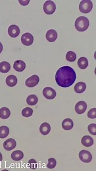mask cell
Instances as JSON below:
<instances>
[{"mask_svg": "<svg viewBox=\"0 0 96 171\" xmlns=\"http://www.w3.org/2000/svg\"><path fill=\"white\" fill-rule=\"evenodd\" d=\"M88 129L89 132L92 134V135H96V124H90L88 127Z\"/></svg>", "mask_w": 96, "mask_h": 171, "instance_id": "obj_28", "label": "cell"}, {"mask_svg": "<svg viewBox=\"0 0 96 171\" xmlns=\"http://www.w3.org/2000/svg\"><path fill=\"white\" fill-rule=\"evenodd\" d=\"M34 42V37L30 33H25L21 37V42L23 45L29 46L32 44Z\"/></svg>", "mask_w": 96, "mask_h": 171, "instance_id": "obj_7", "label": "cell"}, {"mask_svg": "<svg viewBox=\"0 0 96 171\" xmlns=\"http://www.w3.org/2000/svg\"><path fill=\"white\" fill-rule=\"evenodd\" d=\"M76 59V55L75 54V53H74L73 51H69L67 52L66 55V59L69 61V62H74Z\"/></svg>", "mask_w": 96, "mask_h": 171, "instance_id": "obj_25", "label": "cell"}, {"mask_svg": "<svg viewBox=\"0 0 96 171\" xmlns=\"http://www.w3.org/2000/svg\"><path fill=\"white\" fill-rule=\"evenodd\" d=\"M78 65L81 69H85L88 66V60L86 57H80L78 61Z\"/></svg>", "mask_w": 96, "mask_h": 171, "instance_id": "obj_22", "label": "cell"}, {"mask_svg": "<svg viewBox=\"0 0 96 171\" xmlns=\"http://www.w3.org/2000/svg\"><path fill=\"white\" fill-rule=\"evenodd\" d=\"M74 123L73 121L70 119H65L62 123V127L65 130H70L73 128Z\"/></svg>", "mask_w": 96, "mask_h": 171, "instance_id": "obj_15", "label": "cell"}, {"mask_svg": "<svg viewBox=\"0 0 96 171\" xmlns=\"http://www.w3.org/2000/svg\"><path fill=\"white\" fill-rule=\"evenodd\" d=\"M56 6L53 1H46L44 5V11L47 14H51L55 11Z\"/></svg>", "mask_w": 96, "mask_h": 171, "instance_id": "obj_4", "label": "cell"}, {"mask_svg": "<svg viewBox=\"0 0 96 171\" xmlns=\"http://www.w3.org/2000/svg\"><path fill=\"white\" fill-rule=\"evenodd\" d=\"M28 167L32 169H36L37 168V163L35 161V159H32L29 161H28Z\"/></svg>", "mask_w": 96, "mask_h": 171, "instance_id": "obj_29", "label": "cell"}, {"mask_svg": "<svg viewBox=\"0 0 96 171\" xmlns=\"http://www.w3.org/2000/svg\"><path fill=\"white\" fill-rule=\"evenodd\" d=\"M80 159L84 163H90L92 160V155L88 151L86 150H81L79 154Z\"/></svg>", "mask_w": 96, "mask_h": 171, "instance_id": "obj_5", "label": "cell"}, {"mask_svg": "<svg viewBox=\"0 0 96 171\" xmlns=\"http://www.w3.org/2000/svg\"><path fill=\"white\" fill-rule=\"evenodd\" d=\"M81 143L86 147H90L94 144V140L90 136H84L81 140Z\"/></svg>", "mask_w": 96, "mask_h": 171, "instance_id": "obj_14", "label": "cell"}, {"mask_svg": "<svg viewBox=\"0 0 96 171\" xmlns=\"http://www.w3.org/2000/svg\"><path fill=\"white\" fill-rule=\"evenodd\" d=\"M39 80H40L39 76L38 75H32V76L28 78V79H26L25 82V84L27 87H29V88L34 87L37 86L38 82H39Z\"/></svg>", "mask_w": 96, "mask_h": 171, "instance_id": "obj_8", "label": "cell"}, {"mask_svg": "<svg viewBox=\"0 0 96 171\" xmlns=\"http://www.w3.org/2000/svg\"><path fill=\"white\" fill-rule=\"evenodd\" d=\"M13 68H14V69H15L17 72H22L25 69L26 64L23 61L18 60L14 63Z\"/></svg>", "mask_w": 96, "mask_h": 171, "instance_id": "obj_13", "label": "cell"}, {"mask_svg": "<svg viewBox=\"0 0 96 171\" xmlns=\"http://www.w3.org/2000/svg\"><path fill=\"white\" fill-rule=\"evenodd\" d=\"M2 50H3V45H2V43L0 42V53H2Z\"/></svg>", "mask_w": 96, "mask_h": 171, "instance_id": "obj_32", "label": "cell"}, {"mask_svg": "<svg viewBox=\"0 0 96 171\" xmlns=\"http://www.w3.org/2000/svg\"><path fill=\"white\" fill-rule=\"evenodd\" d=\"M9 134V129L6 126L0 127V138H6Z\"/></svg>", "mask_w": 96, "mask_h": 171, "instance_id": "obj_24", "label": "cell"}, {"mask_svg": "<svg viewBox=\"0 0 96 171\" xmlns=\"http://www.w3.org/2000/svg\"><path fill=\"white\" fill-rule=\"evenodd\" d=\"M11 115V111L7 107H2L0 109V118L2 119H8Z\"/></svg>", "mask_w": 96, "mask_h": 171, "instance_id": "obj_19", "label": "cell"}, {"mask_svg": "<svg viewBox=\"0 0 96 171\" xmlns=\"http://www.w3.org/2000/svg\"><path fill=\"white\" fill-rule=\"evenodd\" d=\"M76 79V72L72 67L63 66L59 68L55 75L57 84L63 88H68L74 84Z\"/></svg>", "mask_w": 96, "mask_h": 171, "instance_id": "obj_1", "label": "cell"}, {"mask_svg": "<svg viewBox=\"0 0 96 171\" xmlns=\"http://www.w3.org/2000/svg\"><path fill=\"white\" fill-rule=\"evenodd\" d=\"M57 165L56 160L54 158H50L48 159V163L47 165V167L50 169H52L55 167Z\"/></svg>", "mask_w": 96, "mask_h": 171, "instance_id": "obj_27", "label": "cell"}, {"mask_svg": "<svg viewBox=\"0 0 96 171\" xmlns=\"http://www.w3.org/2000/svg\"><path fill=\"white\" fill-rule=\"evenodd\" d=\"M93 8V3L90 0H82L79 5V10L82 13H90Z\"/></svg>", "mask_w": 96, "mask_h": 171, "instance_id": "obj_3", "label": "cell"}, {"mask_svg": "<svg viewBox=\"0 0 96 171\" xmlns=\"http://www.w3.org/2000/svg\"><path fill=\"white\" fill-rule=\"evenodd\" d=\"M33 114V110L30 107H26L22 111V115L25 117H29Z\"/></svg>", "mask_w": 96, "mask_h": 171, "instance_id": "obj_26", "label": "cell"}, {"mask_svg": "<svg viewBox=\"0 0 96 171\" xmlns=\"http://www.w3.org/2000/svg\"><path fill=\"white\" fill-rule=\"evenodd\" d=\"M11 157L13 161H21L23 158L24 153L21 150L14 151L13 152L11 153Z\"/></svg>", "mask_w": 96, "mask_h": 171, "instance_id": "obj_18", "label": "cell"}, {"mask_svg": "<svg viewBox=\"0 0 96 171\" xmlns=\"http://www.w3.org/2000/svg\"><path fill=\"white\" fill-rule=\"evenodd\" d=\"M17 143L15 140L13 138H9L4 141L3 148L7 151H11L16 147Z\"/></svg>", "mask_w": 96, "mask_h": 171, "instance_id": "obj_10", "label": "cell"}, {"mask_svg": "<svg viewBox=\"0 0 96 171\" xmlns=\"http://www.w3.org/2000/svg\"><path fill=\"white\" fill-rule=\"evenodd\" d=\"M51 126L49 123H42L40 127V132L42 135H47L50 132Z\"/></svg>", "mask_w": 96, "mask_h": 171, "instance_id": "obj_16", "label": "cell"}, {"mask_svg": "<svg viewBox=\"0 0 96 171\" xmlns=\"http://www.w3.org/2000/svg\"><path fill=\"white\" fill-rule=\"evenodd\" d=\"M11 70V65L7 61H2L0 63V72L2 73H7Z\"/></svg>", "mask_w": 96, "mask_h": 171, "instance_id": "obj_21", "label": "cell"}, {"mask_svg": "<svg viewBox=\"0 0 96 171\" xmlns=\"http://www.w3.org/2000/svg\"><path fill=\"white\" fill-rule=\"evenodd\" d=\"M88 116L90 119H95L96 118V109H91L88 113Z\"/></svg>", "mask_w": 96, "mask_h": 171, "instance_id": "obj_30", "label": "cell"}, {"mask_svg": "<svg viewBox=\"0 0 96 171\" xmlns=\"http://www.w3.org/2000/svg\"><path fill=\"white\" fill-rule=\"evenodd\" d=\"M56 92L50 87H46L43 90V95L47 100H53L56 97Z\"/></svg>", "mask_w": 96, "mask_h": 171, "instance_id": "obj_6", "label": "cell"}, {"mask_svg": "<svg viewBox=\"0 0 96 171\" xmlns=\"http://www.w3.org/2000/svg\"><path fill=\"white\" fill-rule=\"evenodd\" d=\"M57 38V33L54 30V29H50L46 33V39L48 42H54Z\"/></svg>", "mask_w": 96, "mask_h": 171, "instance_id": "obj_12", "label": "cell"}, {"mask_svg": "<svg viewBox=\"0 0 96 171\" xmlns=\"http://www.w3.org/2000/svg\"><path fill=\"white\" fill-rule=\"evenodd\" d=\"M8 34L11 37L16 38L19 35V34H20V29H19V27L18 26L13 24V25H11L9 27Z\"/></svg>", "mask_w": 96, "mask_h": 171, "instance_id": "obj_11", "label": "cell"}, {"mask_svg": "<svg viewBox=\"0 0 96 171\" xmlns=\"http://www.w3.org/2000/svg\"><path fill=\"white\" fill-rule=\"evenodd\" d=\"M86 109H87V105H86V103L84 101H78L75 105V111L79 115L84 113V112L86 111Z\"/></svg>", "mask_w": 96, "mask_h": 171, "instance_id": "obj_9", "label": "cell"}, {"mask_svg": "<svg viewBox=\"0 0 96 171\" xmlns=\"http://www.w3.org/2000/svg\"><path fill=\"white\" fill-rule=\"evenodd\" d=\"M18 2L21 5H22V6H26V5H28L30 2L29 0H28V1H22V0H19Z\"/></svg>", "mask_w": 96, "mask_h": 171, "instance_id": "obj_31", "label": "cell"}, {"mask_svg": "<svg viewBox=\"0 0 96 171\" xmlns=\"http://www.w3.org/2000/svg\"><path fill=\"white\" fill-rule=\"evenodd\" d=\"M2 171H9V170H7V169H4V170H2Z\"/></svg>", "mask_w": 96, "mask_h": 171, "instance_id": "obj_34", "label": "cell"}, {"mask_svg": "<svg viewBox=\"0 0 96 171\" xmlns=\"http://www.w3.org/2000/svg\"><path fill=\"white\" fill-rule=\"evenodd\" d=\"M86 85L84 82H82L76 83V85L74 86V91L76 93H78V94L84 92L86 90Z\"/></svg>", "mask_w": 96, "mask_h": 171, "instance_id": "obj_20", "label": "cell"}, {"mask_svg": "<svg viewBox=\"0 0 96 171\" xmlns=\"http://www.w3.org/2000/svg\"><path fill=\"white\" fill-rule=\"evenodd\" d=\"M2 159H3V156H2V153L0 152V162H1V161H2Z\"/></svg>", "mask_w": 96, "mask_h": 171, "instance_id": "obj_33", "label": "cell"}, {"mask_svg": "<svg viewBox=\"0 0 96 171\" xmlns=\"http://www.w3.org/2000/svg\"><path fill=\"white\" fill-rule=\"evenodd\" d=\"M38 97L34 94H32V95L28 96L26 98V103L29 105H36L38 103Z\"/></svg>", "mask_w": 96, "mask_h": 171, "instance_id": "obj_23", "label": "cell"}, {"mask_svg": "<svg viewBox=\"0 0 96 171\" xmlns=\"http://www.w3.org/2000/svg\"><path fill=\"white\" fill-rule=\"evenodd\" d=\"M6 84L9 87H13L17 84V79L15 75H9L6 79Z\"/></svg>", "mask_w": 96, "mask_h": 171, "instance_id": "obj_17", "label": "cell"}, {"mask_svg": "<svg viewBox=\"0 0 96 171\" xmlns=\"http://www.w3.org/2000/svg\"><path fill=\"white\" fill-rule=\"evenodd\" d=\"M90 22L88 18L85 17H79L75 21V27L78 31L84 32L88 28Z\"/></svg>", "mask_w": 96, "mask_h": 171, "instance_id": "obj_2", "label": "cell"}]
</instances>
